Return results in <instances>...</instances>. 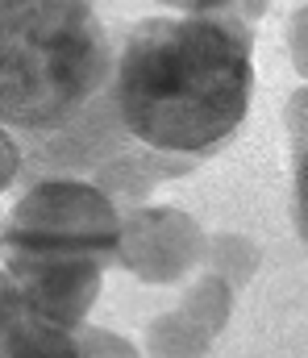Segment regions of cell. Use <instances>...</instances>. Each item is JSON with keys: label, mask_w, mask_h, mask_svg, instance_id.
Listing matches in <instances>:
<instances>
[{"label": "cell", "mask_w": 308, "mask_h": 358, "mask_svg": "<svg viewBox=\"0 0 308 358\" xmlns=\"http://www.w3.org/2000/svg\"><path fill=\"white\" fill-rule=\"evenodd\" d=\"M117 71L92 0H0V113L17 134L75 121Z\"/></svg>", "instance_id": "cell-2"}, {"label": "cell", "mask_w": 308, "mask_h": 358, "mask_svg": "<svg viewBox=\"0 0 308 358\" xmlns=\"http://www.w3.org/2000/svg\"><path fill=\"white\" fill-rule=\"evenodd\" d=\"M292 221L300 242L308 246V146L292 150Z\"/></svg>", "instance_id": "cell-12"}, {"label": "cell", "mask_w": 308, "mask_h": 358, "mask_svg": "<svg viewBox=\"0 0 308 358\" xmlns=\"http://www.w3.org/2000/svg\"><path fill=\"white\" fill-rule=\"evenodd\" d=\"M38 138H42V150L38 155H25V167H38L42 163V176H88V179L96 176L108 159H117L125 146L138 142L129 134L121 108H117L112 84L75 121H67L63 129L38 134Z\"/></svg>", "instance_id": "cell-7"}, {"label": "cell", "mask_w": 308, "mask_h": 358, "mask_svg": "<svg viewBox=\"0 0 308 358\" xmlns=\"http://www.w3.org/2000/svg\"><path fill=\"white\" fill-rule=\"evenodd\" d=\"M171 13H237V17H258L263 0H154Z\"/></svg>", "instance_id": "cell-13"}, {"label": "cell", "mask_w": 308, "mask_h": 358, "mask_svg": "<svg viewBox=\"0 0 308 358\" xmlns=\"http://www.w3.org/2000/svg\"><path fill=\"white\" fill-rule=\"evenodd\" d=\"M0 308H4V358H84L75 329L38 317L13 292H0Z\"/></svg>", "instance_id": "cell-9"}, {"label": "cell", "mask_w": 308, "mask_h": 358, "mask_svg": "<svg viewBox=\"0 0 308 358\" xmlns=\"http://www.w3.org/2000/svg\"><path fill=\"white\" fill-rule=\"evenodd\" d=\"M196 167H200V155H171V150H154L146 142H133L117 159H108L92 179L101 183L121 208H133V204H146V196H150L154 183L188 176Z\"/></svg>", "instance_id": "cell-8"}, {"label": "cell", "mask_w": 308, "mask_h": 358, "mask_svg": "<svg viewBox=\"0 0 308 358\" xmlns=\"http://www.w3.org/2000/svg\"><path fill=\"white\" fill-rule=\"evenodd\" d=\"M121 204L88 176L34 179L4 221L8 255H88L117 267Z\"/></svg>", "instance_id": "cell-3"}, {"label": "cell", "mask_w": 308, "mask_h": 358, "mask_svg": "<svg viewBox=\"0 0 308 358\" xmlns=\"http://www.w3.org/2000/svg\"><path fill=\"white\" fill-rule=\"evenodd\" d=\"M208 234L200 221L171 204H133L121 208V246L117 267L150 287L188 283L205 267Z\"/></svg>", "instance_id": "cell-4"}, {"label": "cell", "mask_w": 308, "mask_h": 358, "mask_svg": "<svg viewBox=\"0 0 308 358\" xmlns=\"http://www.w3.org/2000/svg\"><path fill=\"white\" fill-rule=\"evenodd\" d=\"M233 304H237V283L225 279L221 271L200 267L184 287V296L146 325L142 334L146 358H208L233 317Z\"/></svg>", "instance_id": "cell-6"}, {"label": "cell", "mask_w": 308, "mask_h": 358, "mask_svg": "<svg viewBox=\"0 0 308 358\" xmlns=\"http://www.w3.org/2000/svg\"><path fill=\"white\" fill-rule=\"evenodd\" d=\"M112 96L129 134L154 150L212 155L250 113L254 25L237 13H163L129 25Z\"/></svg>", "instance_id": "cell-1"}, {"label": "cell", "mask_w": 308, "mask_h": 358, "mask_svg": "<svg viewBox=\"0 0 308 358\" xmlns=\"http://www.w3.org/2000/svg\"><path fill=\"white\" fill-rule=\"evenodd\" d=\"M75 338H80V355L84 358H142L146 350H138L129 338H121V334H112V329H96V325H80L75 329Z\"/></svg>", "instance_id": "cell-11"}, {"label": "cell", "mask_w": 308, "mask_h": 358, "mask_svg": "<svg viewBox=\"0 0 308 358\" xmlns=\"http://www.w3.org/2000/svg\"><path fill=\"white\" fill-rule=\"evenodd\" d=\"M288 55H292L296 76L308 84V0H300L292 8V21H288Z\"/></svg>", "instance_id": "cell-14"}, {"label": "cell", "mask_w": 308, "mask_h": 358, "mask_svg": "<svg viewBox=\"0 0 308 358\" xmlns=\"http://www.w3.org/2000/svg\"><path fill=\"white\" fill-rule=\"evenodd\" d=\"M205 267L221 271L225 279H233L237 287H246L258 271V246L242 234H212L205 250Z\"/></svg>", "instance_id": "cell-10"}, {"label": "cell", "mask_w": 308, "mask_h": 358, "mask_svg": "<svg viewBox=\"0 0 308 358\" xmlns=\"http://www.w3.org/2000/svg\"><path fill=\"white\" fill-rule=\"evenodd\" d=\"M108 263L88 255H8L4 250V292L29 304L38 317L80 329L104 287Z\"/></svg>", "instance_id": "cell-5"}]
</instances>
